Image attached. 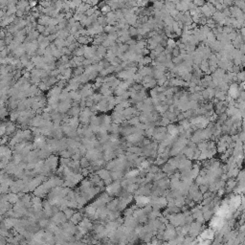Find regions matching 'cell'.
I'll return each instance as SVG.
<instances>
[{
    "label": "cell",
    "instance_id": "6da1fadb",
    "mask_svg": "<svg viewBox=\"0 0 245 245\" xmlns=\"http://www.w3.org/2000/svg\"><path fill=\"white\" fill-rule=\"evenodd\" d=\"M223 222L224 220L222 217H219V216H216V217H214L212 219V221H211V227H212V229L215 230H218V229H220L221 227L223 226Z\"/></svg>",
    "mask_w": 245,
    "mask_h": 245
},
{
    "label": "cell",
    "instance_id": "7a4b0ae2",
    "mask_svg": "<svg viewBox=\"0 0 245 245\" xmlns=\"http://www.w3.org/2000/svg\"><path fill=\"white\" fill-rule=\"evenodd\" d=\"M240 203H241V199H240V197H239V196H235V197H233L232 199H231L230 203H229V207H230L231 209L238 208V206L240 205Z\"/></svg>",
    "mask_w": 245,
    "mask_h": 245
},
{
    "label": "cell",
    "instance_id": "3957f363",
    "mask_svg": "<svg viewBox=\"0 0 245 245\" xmlns=\"http://www.w3.org/2000/svg\"><path fill=\"white\" fill-rule=\"evenodd\" d=\"M214 238V231L212 230H207L201 235L202 240H210Z\"/></svg>",
    "mask_w": 245,
    "mask_h": 245
},
{
    "label": "cell",
    "instance_id": "277c9868",
    "mask_svg": "<svg viewBox=\"0 0 245 245\" xmlns=\"http://www.w3.org/2000/svg\"><path fill=\"white\" fill-rule=\"evenodd\" d=\"M15 131V125L12 123H7V127H6V135H10Z\"/></svg>",
    "mask_w": 245,
    "mask_h": 245
},
{
    "label": "cell",
    "instance_id": "5b68a950",
    "mask_svg": "<svg viewBox=\"0 0 245 245\" xmlns=\"http://www.w3.org/2000/svg\"><path fill=\"white\" fill-rule=\"evenodd\" d=\"M19 115H20V112L19 111H15V110H13L11 113H10V118H11V121L15 122L17 121V119L19 118Z\"/></svg>",
    "mask_w": 245,
    "mask_h": 245
},
{
    "label": "cell",
    "instance_id": "8992f818",
    "mask_svg": "<svg viewBox=\"0 0 245 245\" xmlns=\"http://www.w3.org/2000/svg\"><path fill=\"white\" fill-rule=\"evenodd\" d=\"M230 95L232 96V97H234V98L238 97V86H237V85H232V86L230 87Z\"/></svg>",
    "mask_w": 245,
    "mask_h": 245
},
{
    "label": "cell",
    "instance_id": "52a82bcc",
    "mask_svg": "<svg viewBox=\"0 0 245 245\" xmlns=\"http://www.w3.org/2000/svg\"><path fill=\"white\" fill-rule=\"evenodd\" d=\"M148 201H150V199H148L147 197H144V196H142V197H139L138 199H137V203H138L139 205H141V206L146 205Z\"/></svg>",
    "mask_w": 245,
    "mask_h": 245
},
{
    "label": "cell",
    "instance_id": "ba28073f",
    "mask_svg": "<svg viewBox=\"0 0 245 245\" xmlns=\"http://www.w3.org/2000/svg\"><path fill=\"white\" fill-rule=\"evenodd\" d=\"M7 199L9 202H11V203H15V202H17L18 197H17V195H15V194H10V195H8L7 196Z\"/></svg>",
    "mask_w": 245,
    "mask_h": 245
},
{
    "label": "cell",
    "instance_id": "9c48e42d",
    "mask_svg": "<svg viewBox=\"0 0 245 245\" xmlns=\"http://www.w3.org/2000/svg\"><path fill=\"white\" fill-rule=\"evenodd\" d=\"M37 32L38 33H42L43 34V32L46 30V28H45V26H42V25H37Z\"/></svg>",
    "mask_w": 245,
    "mask_h": 245
},
{
    "label": "cell",
    "instance_id": "30bf717a",
    "mask_svg": "<svg viewBox=\"0 0 245 245\" xmlns=\"http://www.w3.org/2000/svg\"><path fill=\"white\" fill-rule=\"evenodd\" d=\"M110 11H111V7H109V6H104V7L102 8V13H108Z\"/></svg>",
    "mask_w": 245,
    "mask_h": 245
},
{
    "label": "cell",
    "instance_id": "8fae6325",
    "mask_svg": "<svg viewBox=\"0 0 245 245\" xmlns=\"http://www.w3.org/2000/svg\"><path fill=\"white\" fill-rule=\"evenodd\" d=\"M23 15H24V12L18 11V10H17V11H16V13H15V15H16V16H18V17H21Z\"/></svg>",
    "mask_w": 245,
    "mask_h": 245
}]
</instances>
